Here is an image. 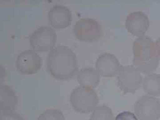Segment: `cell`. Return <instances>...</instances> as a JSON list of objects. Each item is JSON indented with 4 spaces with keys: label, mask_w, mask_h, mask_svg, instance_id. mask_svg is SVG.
<instances>
[{
    "label": "cell",
    "mask_w": 160,
    "mask_h": 120,
    "mask_svg": "<svg viewBox=\"0 0 160 120\" xmlns=\"http://www.w3.org/2000/svg\"><path fill=\"white\" fill-rule=\"evenodd\" d=\"M47 70L52 78L59 81L71 79L77 74L76 55L69 47L58 46L49 52L46 60Z\"/></svg>",
    "instance_id": "obj_1"
},
{
    "label": "cell",
    "mask_w": 160,
    "mask_h": 120,
    "mask_svg": "<svg viewBox=\"0 0 160 120\" xmlns=\"http://www.w3.org/2000/svg\"><path fill=\"white\" fill-rule=\"evenodd\" d=\"M132 52L133 66L140 72L146 75L151 74L158 68L159 57L154 42L149 37L144 36L135 40Z\"/></svg>",
    "instance_id": "obj_2"
},
{
    "label": "cell",
    "mask_w": 160,
    "mask_h": 120,
    "mask_svg": "<svg viewBox=\"0 0 160 120\" xmlns=\"http://www.w3.org/2000/svg\"><path fill=\"white\" fill-rule=\"evenodd\" d=\"M69 101L75 111L83 114L92 112L99 103L97 93L94 89L80 86L71 92Z\"/></svg>",
    "instance_id": "obj_3"
},
{
    "label": "cell",
    "mask_w": 160,
    "mask_h": 120,
    "mask_svg": "<svg viewBox=\"0 0 160 120\" xmlns=\"http://www.w3.org/2000/svg\"><path fill=\"white\" fill-rule=\"evenodd\" d=\"M72 32L76 38L81 42H93L101 38L102 26L94 19L84 18L76 22L73 26Z\"/></svg>",
    "instance_id": "obj_4"
},
{
    "label": "cell",
    "mask_w": 160,
    "mask_h": 120,
    "mask_svg": "<svg viewBox=\"0 0 160 120\" xmlns=\"http://www.w3.org/2000/svg\"><path fill=\"white\" fill-rule=\"evenodd\" d=\"M56 32L49 26H42L35 30L29 37V44L36 52H45L55 48L57 42Z\"/></svg>",
    "instance_id": "obj_5"
},
{
    "label": "cell",
    "mask_w": 160,
    "mask_h": 120,
    "mask_svg": "<svg viewBox=\"0 0 160 120\" xmlns=\"http://www.w3.org/2000/svg\"><path fill=\"white\" fill-rule=\"evenodd\" d=\"M118 85L125 93L134 94L141 88L143 78L135 66H122L118 74Z\"/></svg>",
    "instance_id": "obj_6"
},
{
    "label": "cell",
    "mask_w": 160,
    "mask_h": 120,
    "mask_svg": "<svg viewBox=\"0 0 160 120\" xmlns=\"http://www.w3.org/2000/svg\"><path fill=\"white\" fill-rule=\"evenodd\" d=\"M134 111L139 120H159L160 100L152 96H142L135 103Z\"/></svg>",
    "instance_id": "obj_7"
},
{
    "label": "cell",
    "mask_w": 160,
    "mask_h": 120,
    "mask_svg": "<svg viewBox=\"0 0 160 120\" xmlns=\"http://www.w3.org/2000/svg\"><path fill=\"white\" fill-rule=\"evenodd\" d=\"M42 59L39 55L33 49L24 50L18 56L16 68L21 74L32 75L41 69Z\"/></svg>",
    "instance_id": "obj_8"
},
{
    "label": "cell",
    "mask_w": 160,
    "mask_h": 120,
    "mask_svg": "<svg viewBox=\"0 0 160 120\" xmlns=\"http://www.w3.org/2000/svg\"><path fill=\"white\" fill-rule=\"evenodd\" d=\"M49 25L55 29H63L71 25L72 12L67 6L61 4L54 5L48 12Z\"/></svg>",
    "instance_id": "obj_9"
},
{
    "label": "cell",
    "mask_w": 160,
    "mask_h": 120,
    "mask_svg": "<svg viewBox=\"0 0 160 120\" xmlns=\"http://www.w3.org/2000/svg\"><path fill=\"white\" fill-rule=\"evenodd\" d=\"M125 26L131 34L138 38L142 37L145 36L149 29V19L142 12H133L127 16Z\"/></svg>",
    "instance_id": "obj_10"
},
{
    "label": "cell",
    "mask_w": 160,
    "mask_h": 120,
    "mask_svg": "<svg viewBox=\"0 0 160 120\" xmlns=\"http://www.w3.org/2000/svg\"><path fill=\"white\" fill-rule=\"evenodd\" d=\"M122 65L114 55L102 53L98 57L95 68L99 74L103 77L112 78L118 74Z\"/></svg>",
    "instance_id": "obj_11"
},
{
    "label": "cell",
    "mask_w": 160,
    "mask_h": 120,
    "mask_svg": "<svg viewBox=\"0 0 160 120\" xmlns=\"http://www.w3.org/2000/svg\"><path fill=\"white\" fill-rule=\"evenodd\" d=\"M18 104V98L14 89L6 84L0 85L1 113L15 111Z\"/></svg>",
    "instance_id": "obj_12"
},
{
    "label": "cell",
    "mask_w": 160,
    "mask_h": 120,
    "mask_svg": "<svg viewBox=\"0 0 160 120\" xmlns=\"http://www.w3.org/2000/svg\"><path fill=\"white\" fill-rule=\"evenodd\" d=\"M77 81L80 86L93 89L100 82V75L93 68H84L78 72Z\"/></svg>",
    "instance_id": "obj_13"
},
{
    "label": "cell",
    "mask_w": 160,
    "mask_h": 120,
    "mask_svg": "<svg viewBox=\"0 0 160 120\" xmlns=\"http://www.w3.org/2000/svg\"><path fill=\"white\" fill-rule=\"evenodd\" d=\"M143 89L148 95L153 97L160 96V74L151 73L143 79Z\"/></svg>",
    "instance_id": "obj_14"
},
{
    "label": "cell",
    "mask_w": 160,
    "mask_h": 120,
    "mask_svg": "<svg viewBox=\"0 0 160 120\" xmlns=\"http://www.w3.org/2000/svg\"><path fill=\"white\" fill-rule=\"evenodd\" d=\"M89 120H114L110 107L105 105L98 106L92 112Z\"/></svg>",
    "instance_id": "obj_15"
},
{
    "label": "cell",
    "mask_w": 160,
    "mask_h": 120,
    "mask_svg": "<svg viewBox=\"0 0 160 120\" xmlns=\"http://www.w3.org/2000/svg\"><path fill=\"white\" fill-rule=\"evenodd\" d=\"M37 120H65V118L62 112L58 109H50L43 112Z\"/></svg>",
    "instance_id": "obj_16"
},
{
    "label": "cell",
    "mask_w": 160,
    "mask_h": 120,
    "mask_svg": "<svg viewBox=\"0 0 160 120\" xmlns=\"http://www.w3.org/2000/svg\"><path fill=\"white\" fill-rule=\"evenodd\" d=\"M0 120H26L22 116L15 111L0 113Z\"/></svg>",
    "instance_id": "obj_17"
},
{
    "label": "cell",
    "mask_w": 160,
    "mask_h": 120,
    "mask_svg": "<svg viewBox=\"0 0 160 120\" xmlns=\"http://www.w3.org/2000/svg\"><path fill=\"white\" fill-rule=\"evenodd\" d=\"M114 120H139L135 113L130 111H124L118 113Z\"/></svg>",
    "instance_id": "obj_18"
},
{
    "label": "cell",
    "mask_w": 160,
    "mask_h": 120,
    "mask_svg": "<svg viewBox=\"0 0 160 120\" xmlns=\"http://www.w3.org/2000/svg\"><path fill=\"white\" fill-rule=\"evenodd\" d=\"M155 45L156 49L158 55L159 56V58L160 57V37L157 40L155 43Z\"/></svg>",
    "instance_id": "obj_19"
}]
</instances>
